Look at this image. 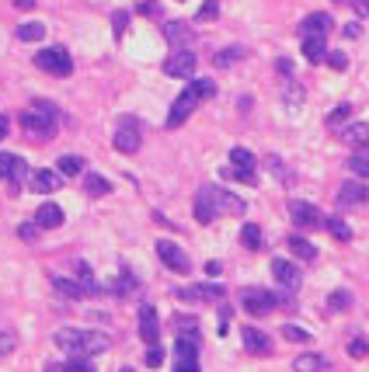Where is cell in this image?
Segmentation results:
<instances>
[{"instance_id":"cell-1","label":"cell","mask_w":369,"mask_h":372,"mask_svg":"<svg viewBox=\"0 0 369 372\" xmlns=\"http://www.w3.org/2000/svg\"><path fill=\"white\" fill-rule=\"evenodd\" d=\"M56 125H60V108L53 104V101H32V111H25L21 115V129L32 136V139H39V143H46V139H53L56 136Z\"/></svg>"},{"instance_id":"cell-20","label":"cell","mask_w":369,"mask_h":372,"mask_svg":"<svg viewBox=\"0 0 369 372\" xmlns=\"http://www.w3.org/2000/svg\"><path fill=\"white\" fill-rule=\"evenodd\" d=\"M300 32H303V35H328V32H331V14H324V11H317V14H310V18H303V25H300Z\"/></svg>"},{"instance_id":"cell-13","label":"cell","mask_w":369,"mask_h":372,"mask_svg":"<svg viewBox=\"0 0 369 372\" xmlns=\"http://www.w3.org/2000/svg\"><path fill=\"white\" fill-rule=\"evenodd\" d=\"M164 39H168L175 49H188V46L195 42V32H192L184 21H168V25H164Z\"/></svg>"},{"instance_id":"cell-57","label":"cell","mask_w":369,"mask_h":372,"mask_svg":"<svg viewBox=\"0 0 369 372\" xmlns=\"http://www.w3.org/2000/svg\"><path fill=\"white\" fill-rule=\"evenodd\" d=\"M122 372H133V369H122Z\"/></svg>"},{"instance_id":"cell-7","label":"cell","mask_w":369,"mask_h":372,"mask_svg":"<svg viewBox=\"0 0 369 372\" xmlns=\"http://www.w3.org/2000/svg\"><path fill=\"white\" fill-rule=\"evenodd\" d=\"M289 216L300 230H321L324 226V212L310 202H300V198H289Z\"/></svg>"},{"instance_id":"cell-22","label":"cell","mask_w":369,"mask_h":372,"mask_svg":"<svg viewBox=\"0 0 369 372\" xmlns=\"http://www.w3.org/2000/svg\"><path fill=\"white\" fill-rule=\"evenodd\" d=\"M366 198H369V191L359 185V181H345L342 191H338V202H342V205H363Z\"/></svg>"},{"instance_id":"cell-30","label":"cell","mask_w":369,"mask_h":372,"mask_svg":"<svg viewBox=\"0 0 369 372\" xmlns=\"http://www.w3.org/2000/svg\"><path fill=\"white\" fill-rule=\"evenodd\" d=\"M324 366H328V362H324L321 355H296V359H293V369L296 372H321Z\"/></svg>"},{"instance_id":"cell-35","label":"cell","mask_w":369,"mask_h":372,"mask_svg":"<svg viewBox=\"0 0 369 372\" xmlns=\"http://www.w3.org/2000/svg\"><path fill=\"white\" fill-rule=\"evenodd\" d=\"M84 188H88V195H94V198H101V195L112 191V185H108L101 174H88V178H84Z\"/></svg>"},{"instance_id":"cell-52","label":"cell","mask_w":369,"mask_h":372,"mask_svg":"<svg viewBox=\"0 0 369 372\" xmlns=\"http://www.w3.org/2000/svg\"><path fill=\"white\" fill-rule=\"evenodd\" d=\"M352 7H356L359 18H369V0H352Z\"/></svg>"},{"instance_id":"cell-27","label":"cell","mask_w":369,"mask_h":372,"mask_svg":"<svg viewBox=\"0 0 369 372\" xmlns=\"http://www.w3.org/2000/svg\"><path fill=\"white\" fill-rule=\"evenodd\" d=\"M255 153L251 150H244V146H234L230 150V167H237V171H255Z\"/></svg>"},{"instance_id":"cell-2","label":"cell","mask_w":369,"mask_h":372,"mask_svg":"<svg viewBox=\"0 0 369 372\" xmlns=\"http://www.w3.org/2000/svg\"><path fill=\"white\" fill-rule=\"evenodd\" d=\"M112 341L101 331H81V327H63L56 331V348H63L67 355H98L105 352Z\"/></svg>"},{"instance_id":"cell-37","label":"cell","mask_w":369,"mask_h":372,"mask_svg":"<svg viewBox=\"0 0 369 372\" xmlns=\"http://www.w3.org/2000/svg\"><path fill=\"white\" fill-rule=\"evenodd\" d=\"M77 282L84 285V292H98V282H94L91 275V268L84 265V261H77Z\"/></svg>"},{"instance_id":"cell-5","label":"cell","mask_w":369,"mask_h":372,"mask_svg":"<svg viewBox=\"0 0 369 372\" xmlns=\"http://www.w3.org/2000/svg\"><path fill=\"white\" fill-rule=\"evenodd\" d=\"M241 306L251 313V317H265L279 306V296L269 292V289H244L241 292Z\"/></svg>"},{"instance_id":"cell-6","label":"cell","mask_w":369,"mask_h":372,"mask_svg":"<svg viewBox=\"0 0 369 372\" xmlns=\"http://www.w3.org/2000/svg\"><path fill=\"white\" fill-rule=\"evenodd\" d=\"M112 143H115V150H119V153H136V150H140V143H143L140 122L126 115V118L119 122V129H115V139H112Z\"/></svg>"},{"instance_id":"cell-55","label":"cell","mask_w":369,"mask_h":372,"mask_svg":"<svg viewBox=\"0 0 369 372\" xmlns=\"http://www.w3.org/2000/svg\"><path fill=\"white\" fill-rule=\"evenodd\" d=\"M14 4H18L21 11H32V7H35V0H14Z\"/></svg>"},{"instance_id":"cell-10","label":"cell","mask_w":369,"mask_h":372,"mask_svg":"<svg viewBox=\"0 0 369 372\" xmlns=\"http://www.w3.org/2000/svg\"><path fill=\"white\" fill-rule=\"evenodd\" d=\"M25 174H28V164H25L21 157H14V153H0V178L11 181V191H18V185H21Z\"/></svg>"},{"instance_id":"cell-12","label":"cell","mask_w":369,"mask_h":372,"mask_svg":"<svg viewBox=\"0 0 369 372\" xmlns=\"http://www.w3.org/2000/svg\"><path fill=\"white\" fill-rule=\"evenodd\" d=\"M272 275L279 279V285H282L286 292H296V289H300V282H303L300 268H296L293 261H286V258H276V261H272Z\"/></svg>"},{"instance_id":"cell-19","label":"cell","mask_w":369,"mask_h":372,"mask_svg":"<svg viewBox=\"0 0 369 372\" xmlns=\"http://www.w3.org/2000/svg\"><path fill=\"white\" fill-rule=\"evenodd\" d=\"M195 219H199V223H213V219H216V205H213L209 185L199 188V195H195Z\"/></svg>"},{"instance_id":"cell-16","label":"cell","mask_w":369,"mask_h":372,"mask_svg":"<svg viewBox=\"0 0 369 372\" xmlns=\"http://www.w3.org/2000/svg\"><path fill=\"white\" fill-rule=\"evenodd\" d=\"M209 191H213L216 216H220V212H244V202H241L237 195H230V191H223V188H216V185H209Z\"/></svg>"},{"instance_id":"cell-4","label":"cell","mask_w":369,"mask_h":372,"mask_svg":"<svg viewBox=\"0 0 369 372\" xmlns=\"http://www.w3.org/2000/svg\"><path fill=\"white\" fill-rule=\"evenodd\" d=\"M35 67L46 70V74H53V77H70V74H74V60H70V53H67L63 46L42 49V53L35 56Z\"/></svg>"},{"instance_id":"cell-36","label":"cell","mask_w":369,"mask_h":372,"mask_svg":"<svg viewBox=\"0 0 369 372\" xmlns=\"http://www.w3.org/2000/svg\"><path fill=\"white\" fill-rule=\"evenodd\" d=\"M324 226L335 233V240H352V226L342 223V219H324Z\"/></svg>"},{"instance_id":"cell-17","label":"cell","mask_w":369,"mask_h":372,"mask_svg":"<svg viewBox=\"0 0 369 372\" xmlns=\"http://www.w3.org/2000/svg\"><path fill=\"white\" fill-rule=\"evenodd\" d=\"M60 185H63L60 171H35L32 174V191H39V195H53Z\"/></svg>"},{"instance_id":"cell-32","label":"cell","mask_w":369,"mask_h":372,"mask_svg":"<svg viewBox=\"0 0 369 372\" xmlns=\"http://www.w3.org/2000/svg\"><path fill=\"white\" fill-rule=\"evenodd\" d=\"M56 167H60V174H63V178H77V174L84 171V160H81V157H74V153H67V157H60V164H56Z\"/></svg>"},{"instance_id":"cell-23","label":"cell","mask_w":369,"mask_h":372,"mask_svg":"<svg viewBox=\"0 0 369 372\" xmlns=\"http://www.w3.org/2000/svg\"><path fill=\"white\" fill-rule=\"evenodd\" d=\"M175 355H178V366H199V341H192V338H178Z\"/></svg>"},{"instance_id":"cell-42","label":"cell","mask_w":369,"mask_h":372,"mask_svg":"<svg viewBox=\"0 0 369 372\" xmlns=\"http://www.w3.org/2000/svg\"><path fill=\"white\" fill-rule=\"evenodd\" d=\"M265 164H269V171L276 174L279 181H289V171L282 167V160H279V157H265Z\"/></svg>"},{"instance_id":"cell-33","label":"cell","mask_w":369,"mask_h":372,"mask_svg":"<svg viewBox=\"0 0 369 372\" xmlns=\"http://www.w3.org/2000/svg\"><path fill=\"white\" fill-rule=\"evenodd\" d=\"M175 327H178V338L199 341V320L195 317H175Z\"/></svg>"},{"instance_id":"cell-21","label":"cell","mask_w":369,"mask_h":372,"mask_svg":"<svg viewBox=\"0 0 369 372\" xmlns=\"http://www.w3.org/2000/svg\"><path fill=\"white\" fill-rule=\"evenodd\" d=\"M303 56H307L310 63H324V56H328L324 35H303Z\"/></svg>"},{"instance_id":"cell-45","label":"cell","mask_w":369,"mask_h":372,"mask_svg":"<svg viewBox=\"0 0 369 372\" xmlns=\"http://www.w3.org/2000/svg\"><path fill=\"white\" fill-rule=\"evenodd\" d=\"M324 60H328L335 70H349V56H345V53H328Z\"/></svg>"},{"instance_id":"cell-8","label":"cell","mask_w":369,"mask_h":372,"mask_svg":"<svg viewBox=\"0 0 369 372\" xmlns=\"http://www.w3.org/2000/svg\"><path fill=\"white\" fill-rule=\"evenodd\" d=\"M195 67H199V60H195L192 49H175V53L164 60V74H168V77H184V81H192Z\"/></svg>"},{"instance_id":"cell-29","label":"cell","mask_w":369,"mask_h":372,"mask_svg":"<svg viewBox=\"0 0 369 372\" xmlns=\"http://www.w3.org/2000/svg\"><path fill=\"white\" fill-rule=\"evenodd\" d=\"M241 240H244V247H248V251H262V247H265V240H262V230H258L255 223H244V230H241Z\"/></svg>"},{"instance_id":"cell-41","label":"cell","mask_w":369,"mask_h":372,"mask_svg":"<svg viewBox=\"0 0 369 372\" xmlns=\"http://www.w3.org/2000/svg\"><path fill=\"white\" fill-rule=\"evenodd\" d=\"M349 115H352V104H338V108L328 115V125H338V122H345Z\"/></svg>"},{"instance_id":"cell-43","label":"cell","mask_w":369,"mask_h":372,"mask_svg":"<svg viewBox=\"0 0 369 372\" xmlns=\"http://www.w3.org/2000/svg\"><path fill=\"white\" fill-rule=\"evenodd\" d=\"M216 14H220V4H216V0H206L202 11H199V21H213Z\"/></svg>"},{"instance_id":"cell-26","label":"cell","mask_w":369,"mask_h":372,"mask_svg":"<svg viewBox=\"0 0 369 372\" xmlns=\"http://www.w3.org/2000/svg\"><path fill=\"white\" fill-rule=\"evenodd\" d=\"M53 289H56L60 296H67V299H84V296H88L81 282H70V279H63V275H53Z\"/></svg>"},{"instance_id":"cell-40","label":"cell","mask_w":369,"mask_h":372,"mask_svg":"<svg viewBox=\"0 0 369 372\" xmlns=\"http://www.w3.org/2000/svg\"><path fill=\"white\" fill-rule=\"evenodd\" d=\"M63 372H94V366L88 362V355H74V362H67Z\"/></svg>"},{"instance_id":"cell-46","label":"cell","mask_w":369,"mask_h":372,"mask_svg":"<svg viewBox=\"0 0 369 372\" xmlns=\"http://www.w3.org/2000/svg\"><path fill=\"white\" fill-rule=\"evenodd\" d=\"M143 359H147V366H150V369H157V366H161V362H164V352H161V348H157V345H150V352H147V355H143Z\"/></svg>"},{"instance_id":"cell-50","label":"cell","mask_w":369,"mask_h":372,"mask_svg":"<svg viewBox=\"0 0 369 372\" xmlns=\"http://www.w3.org/2000/svg\"><path fill=\"white\" fill-rule=\"evenodd\" d=\"M112 21H115V35H122V32H126V25H129V14H126V11H115V18H112Z\"/></svg>"},{"instance_id":"cell-44","label":"cell","mask_w":369,"mask_h":372,"mask_svg":"<svg viewBox=\"0 0 369 372\" xmlns=\"http://www.w3.org/2000/svg\"><path fill=\"white\" fill-rule=\"evenodd\" d=\"M223 174H227V178H234V181H244V185H251V181H255V171H237V167H227Z\"/></svg>"},{"instance_id":"cell-48","label":"cell","mask_w":369,"mask_h":372,"mask_svg":"<svg viewBox=\"0 0 369 372\" xmlns=\"http://www.w3.org/2000/svg\"><path fill=\"white\" fill-rule=\"evenodd\" d=\"M18 237H21V240H35V237H39V223H25V226L18 230Z\"/></svg>"},{"instance_id":"cell-11","label":"cell","mask_w":369,"mask_h":372,"mask_svg":"<svg viewBox=\"0 0 369 372\" xmlns=\"http://www.w3.org/2000/svg\"><path fill=\"white\" fill-rule=\"evenodd\" d=\"M223 296H227V289L223 285H213V282L178 289V299H188V303H206V299H223Z\"/></svg>"},{"instance_id":"cell-34","label":"cell","mask_w":369,"mask_h":372,"mask_svg":"<svg viewBox=\"0 0 369 372\" xmlns=\"http://www.w3.org/2000/svg\"><path fill=\"white\" fill-rule=\"evenodd\" d=\"M328 306H331L335 313L349 310V306H352V292H349V289H335V292L328 296Z\"/></svg>"},{"instance_id":"cell-24","label":"cell","mask_w":369,"mask_h":372,"mask_svg":"<svg viewBox=\"0 0 369 372\" xmlns=\"http://www.w3.org/2000/svg\"><path fill=\"white\" fill-rule=\"evenodd\" d=\"M289 254H296L300 261H317V247L307 240V237H289Z\"/></svg>"},{"instance_id":"cell-18","label":"cell","mask_w":369,"mask_h":372,"mask_svg":"<svg viewBox=\"0 0 369 372\" xmlns=\"http://www.w3.org/2000/svg\"><path fill=\"white\" fill-rule=\"evenodd\" d=\"M244 348H248L251 355H269V352H272V341L265 338V331H258V327H244Z\"/></svg>"},{"instance_id":"cell-25","label":"cell","mask_w":369,"mask_h":372,"mask_svg":"<svg viewBox=\"0 0 369 372\" xmlns=\"http://www.w3.org/2000/svg\"><path fill=\"white\" fill-rule=\"evenodd\" d=\"M345 143L356 146V150H366L369 146V122H356L345 129Z\"/></svg>"},{"instance_id":"cell-53","label":"cell","mask_w":369,"mask_h":372,"mask_svg":"<svg viewBox=\"0 0 369 372\" xmlns=\"http://www.w3.org/2000/svg\"><path fill=\"white\" fill-rule=\"evenodd\" d=\"M276 70L282 74V77H293V63H289V60H279V63H276Z\"/></svg>"},{"instance_id":"cell-54","label":"cell","mask_w":369,"mask_h":372,"mask_svg":"<svg viewBox=\"0 0 369 372\" xmlns=\"http://www.w3.org/2000/svg\"><path fill=\"white\" fill-rule=\"evenodd\" d=\"M7 129H11V118H7V115H0V139L7 136Z\"/></svg>"},{"instance_id":"cell-15","label":"cell","mask_w":369,"mask_h":372,"mask_svg":"<svg viewBox=\"0 0 369 372\" xmlns=\"http://www.w3.org/2000/svg\"><path fill=\"white\" fill-rule=\"evenodd\" d=\"M35 223H39V230H56V226H63V209L56 202H46V205H39Z\"/></svg>"},{"instance_id":"cell-39","label":"cell","mask_w":369,"mask_h":372,"mask_svg":"<svg viewBox=\"0 0 369 372\" xmlns=\"http://www.w3.org/2000/svg\"><path fill=\"white\" fill-rule=\"evenodd\" d=\"M349 171L356 178H369V160L366 157H349Z\"/></svg>"},{"instance_id":"cell-49","label":"cell","mask_w":369,"mask_h":372,"mask_svg":"<svg viewBox=\"0 0 369 372\" xmlns=\"http://www.w3.org/2000/svg\"><path fill=\"white\" fill-rule=\"evenodd\" d=\"M282 334H286L289 341H307V331H300V327H293V324H286V327H282Z\"/></svg>"},{"instance_id":"cell-3","label":"cell","mask_w":369,"mask_h":372,"mask_svg":"<svg viewBox=\"0 0 369 372\" xmlns=\"http://www.w3.org/2000/svg\"><path fill=\"white\" fill-rule=\"evenodd\" d=\"M213 94H216V84H213V81H192V84H188V88L175 97V104H171L168 129H178L184 118L195 111V104H199V101H206V97H213Z\"/></svg>"},{"instance_id":"cell-47","label":"cell","mask_w":369,"mask_h":372,"mask_svg":"<svg viewBox=\"0 0 369 372\" xmlns=\"http://www.w3.org/2000/svg\"><path fill=\"white\" fill-rule=\"evenodd\" d=\"M349 352H352V359H366V355H369V345H366V341H363V338H356Z\"/></svg>"},{"instance_id":"cell-56","label":"cell","mask_w":369,"mask_h":372,"mask_svg":"<svg viewBox=\"0 0 369 372\" xmlns=\"http://www.w3.org/2000/svg\"><path fill=\"white\" fill-rule=\"evenodd\" d=\"M175 372H199V366H175Z\"/></svg>"},{"instance_id":"cell-28","label":"cell","mask_w":369,"mask_h":372,"mask_svg":"<svg viewBox=\"0 0 369 372\" xmlns=\"http://www.w3.org/2000/svg\"><path fill=\"white\" fill-rule=\"evenodd\" d=\"M244 56H248V49H244V46H230V49L216 53V60H213V63H216V67H234V63H241Z\"/></svg>"},{"instance_id":"cell-14","label":"cell","mask_w":369,"mask_h":372,"mask_svg":"<svg viewBox=\"0 0 369 372\" xmlns=\"http://www.w3.org/2000/svg\"><path fill=\"white\" fill-rule=\"evenodd\" d=\"M157 334H161L157 310H154V306H143V310H140V338H143L147 345H157Z\"/></svg>"},{"instance_id":"cell-51","label":"cell","mask_w":369,"mask_h":372,"mask_svg":"<svg viewBox=\"0 0 369 372\" xmlns=\"http://www.w3.org/2000/svg\"><path fill=\"white\" fill-rule=\"evenodd\" d=\"M227 331H230V310L220 306V334H227Z\"/></svg>"},{"instance_id":"cell-31","label":"cell","mask_w":369,"mask_h":372,"mask_svg":"<svg viewBox=\"0 0 369 372\" xmlns=\"http://www.w3.org/2000/svg\"><path fill=\"white\" fill-rule=\"evenodd\" d=\"M42 35H46V25H42V21H25V25L18 28V39H21V42H39Z\"/></svg>"},{"instance_id":"cell-38","label":"cell","mask_w":369,"mask_h":372,"mask_svg":"<svg viewBox=\"0 0 369 372\" xmlns=\"http://www.w3.org/2000/svg\"><path fill=\"white\" fill-rule=\"evenodd\" d=\"M18 348V334L14 331H0V359H7Z\"/></svg>"},{"instance_id":"cell-9","label":"cell","mask_w":369,"mask_h":372,"mask_svg":"<svg viewBox=\"0 0 369 372\" xmlns=\"http://www.w3.org/2000/svg\"><path fill=\"white\" fill-rule=\"evenodd\" d=\"M157 254H161V261H164L171 272H188V268H192L188 254H184L178 244H171V240H157Z\"/></svg>"}]
</instances>
